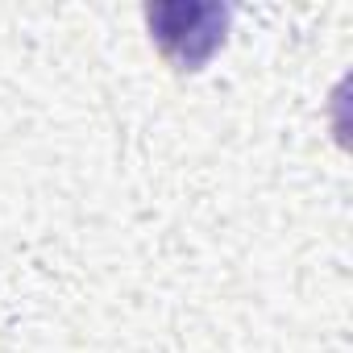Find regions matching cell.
<instances>
[{
	"mask_svg": "<svg viewBox=\"0 0 353 353\" xmlns=\"http://www.w3.org/2000/svg\"><path fill=\"white\" fill-rule=\"evenodd\" d=\"M212 13H216V5H158V9H145L162 54L174 59L179 67H200L221 46L225 34H200V21H208Z\"/></svg>",
	"mask_w": 353,
	"mask_h": 353,
	"instance_id": "obj_1",
	"label": "cell"
}]
</instances>
